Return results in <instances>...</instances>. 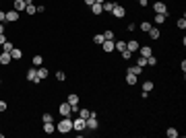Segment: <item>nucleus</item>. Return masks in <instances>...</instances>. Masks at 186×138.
<instances>
[{
  "instance_id": "10",
  "label": "nucleus",
  "mask_w": 186,
  "mask_h": 138,
  "mask_svg": "<svg viewBox=\"0 0 186 138\" xmlns=\"http://www.w3.org/2000/svg\"><path fill=\"white\" fill-rule=\"evenodd\" d=\"M10 60H13V58H10V52H0V64H2V66H8Z\"/></svg>"
},
{
  "instance_id": "6",
  "label": "nucleus",
  "mask_w": 186,
  "mask_h": 138,
  "mask_svg": "<svg viewBox=\"0 0 186 138\" xmlns=\"http://www.w3.org/2000/svg\"><path fill=\"white\" fill-rule=\"evenodd\" d=\"M112 17H114V19H124V17H126V8H124L122 4H114Z\"/></svg>"
},
{
  "instance_id": "36",
  "label": "nucleus",
  "mask_w": 186,
  "mask_h": 138,
  "mask_svg": "<svg viewBox=\"0 0 186 138\" xmlns=\"http://www.w3.org/2000/svg\"><path fill=\"white\" fill-rule=\"evenodd\" d=\"M137 64L141 66V68H145V66H147V58H143V56H139V58H137Z\"/></svg>"
},
{
  "instance_id": "9",
  "label": "nucleus",
  "mask_w": 186,
  "mask_h": 138,
  "mask_svg": "<svg viewBox=\"0 0 186 138\" xmlns=\"http://www.w3.org/2000/svg\"><path fill=\"white\" fill-rule=\"evenodd\" d=\"M6 21H8V23H17V21H19V13H17L15 8H10L8 13H6Z\"/></svg>"
},
{
  "instance_id": "28",
  "label": "nucleus",
  "mask_w": 186,
  "mask_h": 138,
  "mask_svg": "<svg viewBox=\"0 0 186 138\" xmlns=\"http://www.w3.org/2000/svg\"><path fill=\"white\" fill-rule=\"evenodd\" d=\"M114 49H118V52H122V49H126V41H122V39H118L116 43H114Z\"/></svg>"
},
{
  "instance_id": "33",
  "label": "nucleus",
  "mask_w": 186,
  "mask_h": 138,
  "mask_svg": "<svg viewBox=\"0 0 186 138\" xmlns=\"http://www.w3.org/2000/svg\"><path fill=\"white\" fill-rule=\"evenodd\" d=\"M56 80H58V83H64V80H66V72L58 70V72H56Z\"/></svg>"
},
{
  "instance_id": "48",
  "label": "nucleus",
  "mask_w": 186,
  "mask_h": 138,
  "mask_svg": "<svg viewBox=\"0 0 186 138\" xmlns=\"http://www.w3.org/2000/svg\"><path fill=\"white\" fill-rule=\"evenodd\" d=\"M0 84H2V79H0Z\"/></svg>"
},
{
  "instance_id": "24",
  "label": "nucleus",
  "mask_w": 186,
  "mask_h": 138,
  "mask_svg": "<svg viewBox=\"0 0 186 138\" xmlns=\"http://www.w3.org/2000/svg\"><path fill=\"white\" fill-rule=\"evenodd\" d=\"M31 64H33L35 68H37V66H41V64H44V58H41L39 54H35V56H33V60H31Z\"/></svg>"
},
{
  "instance_id": "21",
  "label": "nucleus",
  "mask_w": 186,
  "mask_h": 138,
  "mask_svg": "<svg viewBox=\"0 0 186 138\" xmlns=\"http://www.w3.org/2000/svg\"><path fill=\"white\" fill-rule=\"evenodd\" d=\"M10 58H13V60H21V58H23V52H21L19 48H13V49H10Z\"/></svg>"
},
{
  "instance_id": "22",
  "label": "nucleus",
  "mask_w": 186,
  "mask_h": 138,
  "mask_svg": "<svg viewBox=\"0 0 186 138\" xmlns=\"http://www.w3.org/2000/svg\"><path fill=\"white\" fill-rule=\"evenodd\" d=\"M101 8H103V13H112L114 2H112V0H106V2H101Z\"/></svg>"
},
{
  "instance_id": "45",
  "label": "nucleus",
  "mask_w": 186,
  "mask_h": 138,
  "mask_svg": "<svg viewBox=\"0 0 186 138\" xmlns=\"http://www.w3.org/2000/svg\"><path fill=\"white\" fill-rule=\"evenodd\" d=\"M0 33H4V23H0Z\"/></svg>"
},
{
  "instance_id": "13",
  "label": "nucleus",
  "mask_w": 186,
  "mask_h": 138,
  "mask_svg": "<svg viewBox=\"0 0 186 138\" xmlns=\"http://www.w3.org/2000/svg\"><path fill=\"white\" fill-rule=\"evenodd\" d=\"M139 54H141L143 58H149V56L153 54V48H149V45H141V48H139Z\"/></svg>"
},
{
  "instance_id": "12",
  "label": "nucleus",
  "mask_w": 186,
  "mask_h": 138,
  "mask_svg": "<svg viewBox=\"0 0 186 138\" xmlns=\"http://www.w3.org/2000/svg\"><path fill=\"white\" fill-rule=\"evenodd\" d=\"M137 80H139V76H137V74H132L130 70H126V84L134 87V84H137Z\"/></svg>"
},
{
  "instance_id": "23",
  "label": "nucleus",
  "mask_w": 186,
  "mask_h": 138,
  "mask_svg": "<svg viewBox=\"0 0 186 138\" xmlns=\"http://www.w3.org/2000/svg\"><path fill=\"white\" fill-rule=\"evenodd\" d=\"M103 41H106V37H103V33H95V35H93V43H95V45H101Z\"/></svg>"
},
{
  "instance_id": "26",
  "label": "nucleus",
  "mask_w": 186,
  "mask_h": 138,
  "mask_svg": "<svg viewBox=\"0 0 186 138\" xmlns=\"http://www.w3.org/2000/svg\"><path fill=\"white\" fill-rule=\"evenodd\" d=\"M25 13H27V15H31V17H33L35 13H37V6H35V4H27V6H25Z\"/></svg>"
},
{
  "instance_id": "3",
  "label": "nucleus",
  "mask_w": 186,
  "mask_h": 138,
  "mask_svg": "<svg viewBox=\"0 0 186 138\" xmlns=\"http://www.w3.org/2000/svg\"><path fill=\"white\" fill-rule=\"evenodd\" d=\"M85 124H87V130H97V128H99L97 114H95V111H91V115H89V118L85 120Z\"/></svg>"
},
{
  "instance_id": "8",
  "label": "nucleus",
  "mask_w": 186,
  "mask_h": 138,
  "mask_svg": "<svg viewBox=\"0 0 186 138\" xmlns=\"http://www.w3.org/2000/svg\"><path fill=\"white\" fill-rule=\"evenodd\" d=\"M139 48H141V43H139L137 39L126 41V49H128V52H132V54H134V52H139Z\"/></svg>"
},
{
  "instance_id": "1",
  "label": "nucleus",
  "mask_w": 186,
  "mask_h": 138,
  "mask_svg": "<svg viewBox=\"0 0 186 138\" xmlns=\"http://www.w3.org/2000/svg\"><path fill=\"white\" fill-rule=\"evenodd\" d=\"M56 132H60V134L73 132V120H70V118H62L58 124H56Z\"/></svg>"
},
{
  "instance_id": "37",
  "label": "nucleus",
  "mask_w": 186,
  "mask_h": 138,
  "mask_svg": "<svg viewBox=\"0 0 186 138\" xmlns=\"http://www.w3.org/2000/svg\"><path fill=\"white\" fill-rule=\"evenodd\" d=\"M120 54H122V60H130L132 58V52H128V49H122Z\"/></svg>"
},
{
  "instance_id": "19",
  "label": "nucleus",
  "mask_w": 186,
  "mask_h": 138,
  "mask_svg": "<svg viewBox=\"0 0 186 138\" xmlns=\"http://www.w3.org/2000/svg\"><path fill=\"white\" fill-rule=\"evenodd\" d=\"M44 132H46V134H54V132H56L54 122H44Z\"/></svg>"
},
{
  "instance_id": "27",
  "label": "nucleus",
  "mask_w": 186,
  "mask_h": 138,
  "mask_svg": "<svg viewBox=\"0 0 186 138\" xmlns=\"http://www.w3.org/2000/svg\"><path fill=\"white\" fill-rule=\"evenodd\" d=\"M153 87H155V84H153V80H145V83H143V91H147V93H151Z\"/></svg>"
},
{
  "instance_id": "17",
  "label": "nucleus",
  "mask_w": 186,
  "mask_h": 138,
  "mask_svg": "<svg viewBox=\"0 0 186 138\" xmlns=\"http://www.w3.org/2000/svg\"><path fill=\"white\" fill-rule=\"evenodd\" d=\"M147 35L151 37V39H159V37H161V31L157 29V27H151V29L147 31Z\"/></svg>"
},
{
  "instance_id": "47",
  "label": "nucleus",
  "mask_w": 186,
  "mask_h": 138,
  "mask_svg": "<svg viewBox=\"0 0 186 138\" xmlns=\"http://www.w3.org/2000/svg\"><path fill=\"white\" fill-rule=\"evenodd\" d=\"M0 8H2V0H0Z\"/></svg>"
},
{
  "instance_id": "20",
  "label": "nucleus",
  "mask_w": 186,
  "mask_h": 138,
  "mask_svg": "<svg viewBox=\"0 0 186 138\" xmlns=\"http://www.w3.org/2000/svg\"><path fill=\"white\" fill-rule=\"evenodd\" d=\"M79 99H81V97H79L77 93H68V95H66V101H68L70 105H79Z\"/></svg>"
},
{
  "instance_id": "25",
  "label": "nucleus",
  "mask_w": 186,
  "mask_h": 138,
  "mask_svg": "<svg viewBox=\"0 0 186 138\" xmlns=\"http://www.w3.org/2000/svg\"><path fill=\"white\" fill-rule=\"evenodd\" d=\"M178 134H180V132H178L176 128H167V130H166V136H167V138H178Z\"/></svg>"
},
{
  "instance_id": "42",
  "label": "nucleus",
  "mask_w": 186,
  "mask_h": 138,
  "mask_svg": "<svg viewBox=\"0 0 186 138\" xmlns=\"http://www.w3.org/2000/svg\"><path fill=\"white\" fill-rule=\"evenodd\" d=\"M4 41H6V35H4V33H0V45L4 43Z\"/></svg>"
},
{
  "instance_id": "14",
  "label": "nucleus",
  "mask_w": 186,
  "mask_h": 138,
  "mask_svg": "<svg viewBox=\"0 0 186 138\" xmlns=\"http://www.w3.org/2000/svg\"><path fill=\"white\" fill-rule=\"evenodd\" d=\"M25 6H27V2H25V0H13V8H15L17 13L25 10Z\"/></svg>"
},
{
  "instance_id": "39",
  "label": "nucleus",
  "mask_w": 186,
  "mask_h": 138,
  "mask_svg": "<svg viewBox=\"0 0 186 138\" xmlns=\"http://www.w3.org/2000/svg\"><path fill=\"white\" fill-rule=\"evenodd\" d=\"M103 37H106V39H112V41H114V31H103Z\"/></svg>"
},
{
  "instance_id": "41",
  "label": "nucleus",
  "mask_w": 186,
  "mask_h": 138,
  "mask_svg": "<svg viewBox=\"0 0 186 138\" xmlns=\"http://www.w3.org/2000/svg\"><path fill=\"white\" fill-rule=\"evenodd\" d=\"M0 23H6V13L0 8Z\"/></svg>"
},
{
  "instance_id": "38",
  "label": "nucleus",
  "mask_w": 186,
  "mask_h": 138,
  "mask_svg": "<svg viewBox=\"0 0 186 138\" xmlns=\"http://www.w3.org/2000/svg\"><path fill=\"white\" fill-rule=\"evenodd\" d=\"M41 122H54V115L52 114H44L41 115Z\"/></svg>"
},
{
  "instance_id": "29",
  "label": "nucleus",
  "mask_w": 186,
  "mask_h": 138,
  "mask_svg": "<svg viewBox=\"0 0 186 138\" xmlns=\"http://www.w3.org/2000/svg\"><path fill=\"white\" fill-rule=\"evenodd\" d=\"M128 70H130L132 74H137V76H139V74L143 72V68H141V66H139V64H132V66H128Z\"/></svg>"
},
{
  "instance_id": "11",
  "label": "nucleus",
  "mask_w": 186,
  "mask_h": 138,
  "mask_svg": "<svg viewBox=\"0 0 186 138\" xmlns=\"http://www.w3.org/2000/svg\"><path fill=\"white\" fill-rule=\"evenodd\" d=\"M114 43H116V41H112V39H106V41L101 43V49L106 52V54H110V52H114Z\"/></svg>"
},
{
  "instance_id": "30",
  "label": "nucleus",
  "mask_w": 186,
  "mask_h": 138,
  "mask_svg": "<svg viewBox=\"0 0 186 138\" xmlns=\"http://www.w3.org/2000/svg\"><path fill=\"white\" fill-rule=\"evenodd\" d=\"M139 27H141V31H143V33H147V31H149V29H151L153 25H151V23H149V21H143V23H141V25H139Z\"/></svg>"
},
{
  "instance_id": "2",
  "label": "nucleus",
  "mask_w": 186,
  "mask_h": 138,
  "mask_svg": "<svg viewBox=\"0 0 186 138\" xmlns=\"http://www.w3.org/2000/svg\"><path fill=\"white\" fill-rule=\"evenodd\" d=\"M25 79L29 80V83H33V84H39V83H41V79L37 76V68H35V66H31V68L27 70V74H25Z\"/></svg>"
},
{
  "instance_id": "43",
  "label": "nucleus",
  "mask_w": 186,
  "mask_h": 138,
  "mask_svg": "<svg viewBox=\"0 0 186 138\" xmlns=\"http://www.w3.org/2000/svg\"><path fill=\"white\" fill-rule=\"evenodd\" d=\"M139 4H141V6H147V4H149V0H139Z\"/></svg>"
},
{
  "instance_id": "15",
  "label": "nucleus",
  "mask_w": 186,
  "mask_h": 138,
  "mask_svg": "<svg viewBox=\"0 0 186 138\" xmlns=\"http://www.w3.org/2000/svg\"><path fill=\"white\" fill-rule=\"evenodd\" d=\"M167 21V15H161V13H155V17H153V23L155 25H163Z\"/></svg>"
},
{
  "instance_id": "16",
  "label": "nucleus",
  "mask_w": 186,
  "mask_h": 138,
  "mask_svg": "<svg viewBox=\"0 0 186 138\" xmlns=\"http://www.w3.org/2000/svg\"><path fill=\"white\" fill-rule=\"evenodd\" d=\"M101 13H103L101 4H99V2H93V4H91V15H93V17H97V15H101Z\"/></svg>"
},
{
  "instance_id": "46",
  "label": "nucleus",
  "mask_w": 186,
  "mask_h": 138,
  "mask_svg": "<svg viewBox=\"0 0 186 138\" xmlns=\"http://www.w3.org/2000/svg\"><path fill=\"white\" fill-rule=\"evenodd\" d=\"M95 2H99V4H101V2H106V0H95Z\"/></svg>"
},
{
  "instance_id": "32",
  "label": "nucleus",
  "mask_w": 186,
  "mask_h": 138,
  "mask_svg": "<svg viewBox=\"0 0 186 138\" xmlns=\"http://www.w3.org/2000/svg\"><path fill=\"white\" fill-rule=\"evenodd\" d=\"M13 48H15V45H13V41H8V39H6L4 43H2V52H10Z\"/></svg>"
},
{
  "instance_id": "7",
  "label": "nucleus",
  "mask_w": 186,
  "mask_h": 138,
  "mask_svg": "<svg viewBox=\"0 0 186 138\" xmlns=\"http://www.w3.org/2000/svg\"><path fill=\"white\" fill-rule=\"evenodd\" d=\"M153 10H155V13H161V15H167V6H166V2H161V0H157L155 4H153Z\"/></svg>"
},
{
  "instance_id": "35",
  "label": "nucleus",
  "mask_w": 186,
  "mask_h": 138,
  "mask_svg": "<svg viewBox=\"0 0 186 138\" xmlns=\"http://www.w3.org/2000/svg\"><path fill=\"white\" fill-rule=\"evenodd\" d=\"M147 66H157V58H155V56H149V58H147Z\"/></svg>"
},
{
  "instance_id": "31",
  "label": "nucleus",
  "mask_w": 186,
  "mask_h": 138,
  "mask_svg": "<svg viewBox=\"0 0 186 138\" xmlns=\"http://www.w3.org/2000/svg\"><path fill=\"white\" fill-rule=\"evenodd\" d=\"M176 25H178V29H180V31H184L186 29V19H184V17H180V19L176 21Z\"/></svg>"
},
{
  "instance_id": "4",
  "label": "nucleus",
  "mask_w": 186,
  "mask_h": 138,
  "mask_svg": "<svg viewBox=\"0 0 186 138\" xmlns=\"http://www.w3.org/2000/svg\"><path fill=\"white\" fill-rule=\"evenodd\" d=\"M58 114L62 115V118H70V114H73V107H70L68 101H64V103L58 105Z\"/></svg>"
},
{
  "instance_id": "18",
  "label": "nucleus",
  "mask_w": 186,
  "mask_h": 138,
  "mask_svg": "<svg viewBox=\"0 0 186 138\" xmlns=\"http://www.w3.org/2000/svg\"><path fill=\"white\" fill-rule=\"evenodd\" d=\"M37 76H39L41 80H44V79H48V76H50V70L46 68V66H37Z\"/></svg>"
},
{
  "instance_id": "34",
  "label": "nucleus",
  "mask_w": 186,
  "mask_h": 138,
  "mask_svg": "<svg viewBox=\"0 0 186 138\" xmlns=\"http://www.w3.org/2000/svg\"><path fill=\"white\" fill-rule=\"evenodd\" d=\"M79 115H81V118H85V120H87L89 118V115H91V111H89V109H79Z\"/></svg>"
},
{
  "instance_id": "44",
  "label": "nucleus",
  "mask_w": 186,
  "mask_h": 138,
  "mask_svg": "<svg viewBox=\"0 0 186 138\" xmlns=\"http://www.w3.org/2000/svg\"><path fill=\"white\" fill-rule=\"evenodd\" d=\"M93 2H95V0H83V4H87V6H91Z\"/></svg>"
},
{
  "instance_id": "40",
  "label": "nucleus",
  "mask_w": 186,
  "mask_h": 138,
  "mask_svg": "<svg viewBox=\"0 0 186 138\" xmlns=\"http://www.w3.org/2000/svg\"><path fill=\"white\" fill-rule=\"evenodd\" d=\"M6 109H8V105H6V101H2V99H0V114H2V111H6Z\"/></svg>"
},
{
  "instance_id": "5",
  "label": "nucleus",
  "mask_w": 186,
  "mask_h": 138,
  "mask_svg": "<svg viewBox=\"0 0 186 138\" xmlns=\"http://www.w3.org/2000/svg\"><path fill=\"white\" fill-rule=\"evenodd\" d=\"M73 130L74 132H83V130H87V124H85V118H74L73 120Z\"/></svg>"
}]
</instances>
